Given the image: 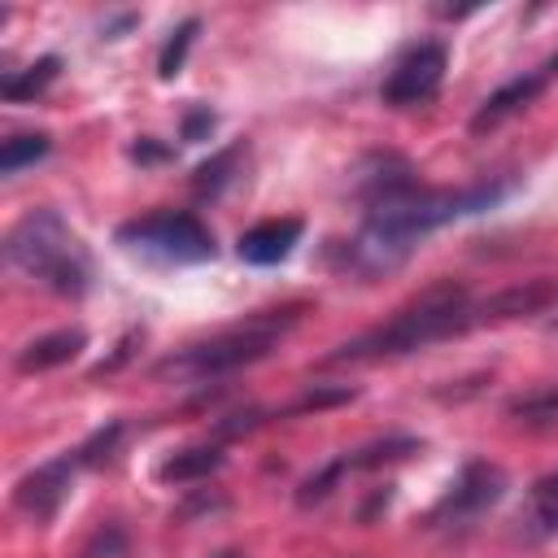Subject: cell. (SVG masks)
<instances>
[{
	"mask_svg": "<svg viewBox=\"0 0 558 558\" xmlns=\"http://www.w3.org/2000/svg\"><path fill=\"white\" fill-rule=\"evenodd\" d=\"M340 401H353V388H314L305 392L288 414H305V410H327V405H340Z\"/></svg>",
	"mask_w": 558,
	"mask_h": 558,
	"instance_id": "obj_24",
	"label": "cell"
},
{
	"mask_svg": "<svg viewBox=\"0 0 558 558\" xmlns=\"http://www.w3.org/2000/svg\"><path fill=\"white\" fill-rule=\"evenodd\" d=\"M87 344V336L78 327H65V331H48L31 344L17 349L13 357V371L17 375H35V371H52V366H65L70 357H78V349Z\"/></svg>",
	"mask_w": 558,
	"mask_h": 558,
	"instance_id": "obj_12",
	"label": "cell"
},
{
	"mask_svg": "<svg viewBox=\"0 0 558 558\" xmlns=\"http://www.w3.org/2000/svg\"><path fill=\"white\" fill-rule=\"evenodd\" d=\"M4 257L9 266H17L22 275L39 279L48 292L57 296H83L92 266L87 253L78 244V235L65 227V218L57 209H31L26 218H17L4 235Z\"/></svg>",
	"mask_w": 558,
	"mask_h": 558,
	"instance_id": "obj_3",
	"label": "cell"
},
{
	"mask_svg": "<svg viewBox=\"0 0 558 558\" xmlns=\"http://www.w3.org/2000/svg\"><path fill=\"white\" fill-rule=\"evenodd\" d=\"M126 549V532L118 527V523H105L92 541H87V549H83V558H118Z\"/></svg>",
	"mask_w": 558,
	"mask_h": 558,
	"instance_id": "obj_23",
	"label": "cell"
},
{
	"mask_svg": "<svg viewBox=\"0 0 558 558\" xmlns=\"http://www.w3.org/2000/svg\"><path fill=\"white\" fill-rule=\"evenodd\" d=\"M222 462H227V453H222L218 445H192V449L170 453V458L157 466V480H161V484H196V480H209Z\"/></svg>",
	"mask_w": 558,
	"mask_h": 558,
	"instance_id": "obj_13",
	"label": "cell"
},
{
	"mask_svg": "<svg viewBox=\"0 0 558 558\" xmlns=\"http://www.w3.org/2000/svg\"><path fill=\"white\" fill-rule=\"evenodd\" d=\"M445 65H449L445 44H436V39H432V44L410 48V52L392 65V74L384 78V87H379L384 105H392V109L427 105V100L440 92V83H445Z\"/></svg>",
	"mask_w": 558,
	"mask_h": 558,
	"instance_id": "obj_7",
	"label": "cell"
},
{
	"mask_svg": "<svg viewBox=\"0 0 558 558\" xmlns=\"http://www.w3.org/2000/svg\"><path fill=\"white\" fill-rule=\"evenodd\" d=\"M240 153H244V144H231V148L214 153L205 166H196V174H192V192H196V196H218V192L231 183V170H235Z\"/></svg>",
	"mask_w": 558,
	"mask_h": 558,
	"instance_id": "obj_16",
	"label": "cell"
},
{
	"mask_svg": "<svg viewBox=\"0 0 558 558\" xmlns=\"http://www.w3.org/2000/svg\"><path fill=\"white\" fill-rule=\"evenodd\" d=\"M118 244L135 253H153L161 262H205L214 257V235L196 214H144L118 227Z\"/></svg>",
	"mask_w": 558,
	"mask_h": 558,
	"instance_id": "obj_5",
	"label": "cell"
},
{
	"mask_svg": "<svg viewBox=\"0 0 558 558\" xmlns=\"http://www.w3.org/2000/svg\"><path fill=\"white\" fill-rule=\"evenodd\" d=\"M549 305H558V279L541 275V279H523V283H510V288L475 301V318L480 323H506V318L541 314Z\"/></svg>",
	"mask_w": 558,
	"mask_h": 558,
	"instance_id": "obj_9",
	"label": "cell"
},
{
	"mask_svg": "<svg viewBox=\"0 0 558 558\" xmlns=\"http://www.w3.org/2000/svg\"><path fill=\"white\" fill-rule=\"evenodd\" d=\"M301 310H305V305L262 310V314H253L248 323H240L235 331H222V336H214V340H205V344L183 349L179 357H166V362L157 366V375L218 379V375H231V371H240V366H248V362H262V357L279 344V336L301 318Z\"/></svg>",
	"mask_w": 558,
	"mask_h": 558,
	"instance_id": "obj_4",
	"label": "cell"
},
{
	"mask_svg": "<svg viewBox=\"0 0 558 558\" xmlns=\"http://www.w3.org/2000/svg\"><path fill=\"white\" fill-rule=\"evenodd\" d=\"M131 157H135V161H161V157H170V153H166V148H157L153 140H140V144L131 148Z\"/></svg>",
	"mask_w": 558,
	"mask_h": 558,
	"instance_id": "obj_27",
	"label": "cell"
},
{
	"mask_svg": "<svg viewBox=\"0 0 558 558\" xmlns=\"http://www.w3.org/2000/svg\"><path fill=\"white\" fill-rule=\"evenodd\" d=\"M344 475H349L344 458H331L323 471H314L310 480H301V488H296V506H301V510H310V506L327 501V497L340 488V480H344Z\"/></svg>",
	"mask_w": 558,
	"mask_h": 558,
	"instance_id": "obj_19",
	"label": "cell"
},
{
	"mask_svg": "<svg viewBox=\"0 0 558 558\" xmlns=\"http://www.w3.org/2000/svg\"><path fill=\"white\" fill-rule=\"evenodd\" d=\"M196 31H201V22H196V17H187L179 31H170V39H166V48H161V57H157V74H161V78H174V74L183 70V61H187V48H192Z\"/></svg>",
	"mask_w": 558,
	"mask_h": 558,
	"instance_id": "obj_20",
	"label": "cell"
},
{
	"mask_svg": "<svg viewBox=\"0 0 558 558\" xmlns=\"http://www.w3.org/2000/svg\"><path fill=\"white\" fill-rule=\"evenodd\" d=\"M214 122H218V118H214L209 109H192V113L183 118V140H205V135L214 131Z\"/></svg>",
	"mask_w": 558,
	"mask_h": 558,
	"instance_id": "obj_26",
	"label": "cell"
},
{
	"mask_svg": "<svg viewBox=\"0 0 558 558\" xmlns=\"http://www.w3.org/2000/svg\"><path fill=\"white\" fill-rule=\"evenodd\" d=\"M541 74H545V78H554V74H558V52H554V57L541 65Z\"/></svg>",
	"mask_w": 558,
	"mask_h": 558,
	"instance_id": "obj_28",
	"label": "cell"
},
{
	"mask_svg": "<svg viewBox=\"0 0 558 558\" xmlns=\"http://www.w3.org/2000/svg\"><path fill=\"white\" fill-rule=\"evenodd\" d=\"M554 331H558V318H554Z\"/></svg>",
	"mask_w": 558,
	"mask_h": 558,
	"instance_id": "obj_29",
	"label": "cell"
},
{
	"mask_svg": "<svg viewBox=\"0 0 558 558\" xmlns=\"http://www.w3.org/2000/svg\"><path fill=\"white\" fill-rule=\"evenodd\" d=\"M545 74L541 70H532V74H519V78H510V83H501L480 109H475V118H471V131L480 135V131H488V126H497V122H506L510 113H519L523 105H532L541 92H545Z\"/></svg>",
	"mask_w": 558,
	"mask_h": 558,
	"instance_id": "obj_10",
	"label": "cell"
},
{
	"mask_svg": "<svg viewBox=\"0 0 558 558\" xmlns=\"http://www.w3.org/2000/svg\"><path fill=\"white\" fill-rule=\"evenodd\" d=\"M532 497H536V523H541V532H558V471L541 475L532 484Z\"/></svg>",
	"mask_w": 558,
	"mask_h": 558,
	"instance_id": "obj_22",
	"label": "cell"
},
{
	"mask_svg": "<svg viewBox=\"0 0 558 558\" xmlns=\"http://www.w3.org/2000/svg\"><path fill=\"white\" fill-rule=\"evenodd\" d=\"M506 493V471L497 462H466L462 475L449 484V493L432 506L427 527H458L471 523L475 514H484L488 506H497Z\"/></svg>",
	"mask_w": 558,
	"mask_h": 558,
	"instance_id": "obj_6",
	"label": "cell"
},
{
	"mask_svg": "<svg viewBox=\"0 0 558 558\" xmlns=\"http://www.w3.org/2000/svg\"><path fill=\"white\" fill-rule=\"evenodd\" d=\"M501 196H506V183H480V187H462V192L414 187L405 196L379 201V205L366 209L362 231L349 244H340L344 270L357 275V279L388 275L414 253V244L427 231H436V227H445V222H453L462 214H480V209L497 205Z\"/></svg>",
	"mask_w": 558,
	"mask_h": 558,
	"instance_id": "obj_1",
	"label": "cell"
},
{
	"mask_svg": "<svg viewBox=\"0 0 558 558\" xmlns=\"http://www.w3.org/2000/svg\"><path fill=\"white\" fill-rule=\"evenodd\" d=\"M418 436H384V440H371V445H362L357 453H344V466L349 471H375V466H388V462H401V458H410V453H418Z\"/></svg>",
	"mask_w": 558,
	"mask_h": 558,
	"instance_id": "obj_15",
	"label": "cell"
},
{
	"mask_svg": "<svg viewBox=\"0 0 558 558\" xmlns=\"http://www.w3.org/2000/svg\"><path fill=\"white\" fill-rule=\"evenodd\" d=\"M78 471H83L78 453H61V458L35 466L31 475L17 480V488H13V506H17L22 514H31V519H52L57 506L65 501V493H70V484H74Z\"/></svg>",
	"mask_w": 558,
	"mask_h": 558,
	"instance_id": "obj_8",
	"label": "cell"
},
{
	"mask_svg": "<svg viewBox=\"0 0 558 558\" xmlns=\"http://www.w3.org/2000/svg\"><path fill=\"white\" fill-rule=\"evenodd\" d=\"M480 318H475V301L462 283H436L427 288L423 296H414L405 310H397L384 327L340 344L336 353H327L323 362L336 366V362H384V357H405L414 349H427L436 340H449V336H462L471 331Z\"/></svg>",
	"mask_w": 558,
	"mask_h": 558,
	"instance_id": "obj_2",
	"label": "cell"
},
{
	"mask_svg": "<svg viewBox=\"0 0 558 558\" xmlns=\"http://www.w3.org/2000/svg\"><path fill=\"white\" fill-rule=\"evenodd\" d=\"M266 423V410H240V414H227V418H218V436H244V432H253V427H262Z\"/></svg>",
	"mask_w": 558,
	"mask_h": 558,
	"instance_id": "obj_25",
	"label": "cell"
},
{
	"mask_svg": "<svg viewBox=\"0 0 558 558\" xmlns=\"http://www.w3.org/2000/svg\"><path fill=\"white\" fill-rule=\"evenodd\" d=\"M61 74V57H39V61H31L26 70H9L4 78H0V96L4 100H31V96H39L52 78Z\"/></svg>",
	"mask_w": 558,
	"mask_h": 558,
	"instance_id": "obj_14",
	"label": "cell"
},
{
	"mask_svg": "<svg viewBox=\"0 0 558 558\" xmlns=\"http://www.w3.org/2000/svg\"><path fill=\"white\" fill-rule=\"evenodd\" d=\"M122 432H126L122 423H109V427H100V432H92V436H87V440H83V445L74 449V453H78V462H83V466H100V462H105V458H109V453L118 449V440H122Z\"/></svg>",
	"mask_w": 558,
	"mask_h": 558,
	"instance_id": "obj_21",
	"label": "cell"
},
{
	"mask_svg": "<svg viewBox=\"0 0 558 558\" xmlns=\"http://www.w3.org/2000/svg\"><path fill=\"white\" fill-rule=\"evenodd\" d=\"M506 414L519 418V423H549V418H558V384L536 388V392H523V397H510L506 401Z\"/></svg>",
	"mask_w": 558,
	"mask_h": 558,
	"instance_id": "obj_18",
	"label": "cell"
},
{
	"mask_svg": "<svg viewBox=\"0 0 558 558\" xmlns=\"http://www.w3.org/2000/svg\"><path fill=\"white\" fill-rule=\"evenodd\" d=\"M48 148H52V140H48L44 131L4 140V148H0V174H17V170H26V166L44 161V157H48Z\"/></svg>",
	"mask_w": 558,
	"mask_h": 558,
	"instance_id": "obj_17",
	"label": "cell"
},
{
	"mask_svg": "<svg viewBox=\"0 0 558 558\" xmlns=\"http://www.w3.org/2000/svg\"><path fill=\"white\" fill-rule=\"evenodd\" d=\"M296 240H301V218H270L240 235V257L253 266H275L292 253Z\"/></svg>",
	"mask_w": 558,
	"mask_h": 558,
	"instance_id": "obj_11",
	"label": "cell"
}]
</instances>
